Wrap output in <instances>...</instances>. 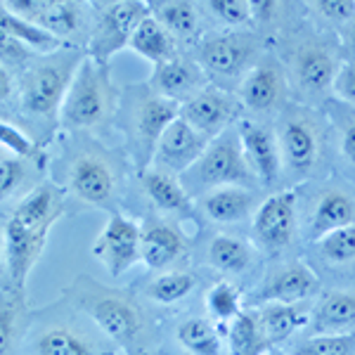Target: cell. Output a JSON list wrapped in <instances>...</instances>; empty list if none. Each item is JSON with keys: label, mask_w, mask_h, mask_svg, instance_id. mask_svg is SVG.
<instances>
[{"label": "cell", "mask_w": 355, "mask_h": 355, "mask_svg": "<svg viewBox=\"0 0 355 355\" xmlns=\"http://www.w3.org/2000/svg\"><path fill=\"white\" fill-rule=\"evenodd\" d=\"M64 214L62 194L53 185H38L15 206L5 225V266L17 294L26 287V277L41 259L48 234Z\"/></svg>", "instance_id": "6da1fadb"}, {"label": "cell", "mask_w": 355, "mask_h": 355, "mask_svg": "<svg viewBox=\"0 0 355 355\" xmlns=\"http://www.w3.org/2000/svg\"><path fill=\"white\" fill-rule=\"evenodd\" d=\"M73 303L93 320V324L114 346L123 351L142 348L145 341V318L128 294L100 287L90 277H78L69 289Z\"/></svg>", "instance_id": "7a4b0ae2"}, {"label": "cell", "mask_w": 355, "mask_h": 355, "mask_svg": "<svg viewBox=\"0 0 355 355\" xmlns=\"http://www.w3.org/2000/svg\"><path fill=\"white\" fill-rule=\"evenodd\" d=\"M116 110V93L110 73L90 57H83L69 85L60 121L67 128H100L107 125Z\"/></svg>", "instance_id": "3957f363"}, {"label": "cell", "mask_w": 355, "mask_h": 355, "mask_svg": "<svg viewBox=\"0 0 355 355\" xmlns=\"http://www.w3.org/2000/svg\"><path fill=\"white\" fill-rule=\"evenodd\" d=\"M282 173L289 180H306L318 173L324 157V125L311 110H289L275 130Z\"/></svg>", "instance_id": "277c9868"}, {"label": "cell", "mask_w": 355, "mask_h": 355, "mask_svg": "<svg viewBox=\"0 0 355 355\" xmlns=\"http://www.w3.org/2000/svg\"><path fill=\"white\" fill-rule=\"evenodd\" d=\"M254 180L256 178L244 159L242 142H239L234 125L218 137H214L199 157V162L187 173L180 175L182 185H192L199 192H209L225 185L249 187Z\"/></svg>", "instance_id": "5b68a950"}, {"label": "cell", "mask_w": 355, "mask_h": 355, "mask_svg": "<svg viewBox=\"0 0 355 355\" xmlns=\"http://www.w3.org/2000/svg\"><path fill=\"white\" fill-rule=\"evenodd\" d=\"M81 62V55H57L33 64L21 83V110L43 121L60 119L69 85Z\"/></svg>", "instance_id": "8992f818"}, {"label": "cell", "mask_w": 355, "mask_h": 355, "mask_svg": "<svg viewBox=\"0 0 355 355\" xmlns=\"http://www.w3.org/2000/svg\"><path fill=\"white\" fill-rule=\"evenodd\" d=\"M95 26L90 31L88 57L100 67L110 64V60L121 48H128V41L133 36L135 26L150 15V3H97Z\"/></svg>", "instance_id": "52a82bcc"}, {"label": "cell", "mask_w": 355, "mask_h": 355, "mask_svg": "<svg viewBox=\"0 0 355 355\" xmlns=\"http://www.w3.org/2000/svg\"><path fill=\"white\" fill-rule=\"evenodd\" d=\"M341 69L334 45L320 38H306L291 48L289 73L296 90L308 100H320L334 88V78Z\"/></svg>", "instance_id": "ba28073f"}, {"label": "cell", "mask_w": 355, "mask_h": 355, "mask_svg": "<svg viewBox=\"0 0 355 355\" xmlns=\"http://www.w3.org/2000/svg\"><path fill=\"white\" fill-rule=\"evenodd\" d=\"M259 55V38L249 31H230L211 36L199 45V67L218 81H234L249 73Z\"/></svg>", "instance_id": "9c48e42d"}, {"label": "cell", "mask_w": 355, "mask_h": 355, "mask_svg": "<svg viewBox=\"0 0 355 355\" xmlns=\"http://www.w3.org/2000/svg\"><path fill=\"white\" fill-rule=\"evenodd\" d=\"M289 97L287 69L277 57L263 55L239 81V105L254 114H272L282 110Z\"/></svg>", "instance_id": "30bf717a"}, {"label": "cell", "mask_w": 355, "mask_h": 355, "mask_svg": "<svg viewBox=\"0 0 355 355\" xmlns=\"http://www.w3.org/2000/svg\"><path fill=\"white\" fill-rule=\"evenodd\" d=\"M180 116V105L168 97H162L157 93H145L133 102L130 112V133H133L137 164L142 171H147V164L154 159L159 137L168 128L175 119Z\"/></svg>", "instance_id": "8fae6325"}, {"label": "cell", "mask_w": 355, "mask_h": 355, "mask_svg": "<svg viewBox=\"0 0 355 355\" xmlns=\"http://www.w3.org/2000/svg\"><path fill=\"white\" fill-rule=\"evenodd\" d=\"M254 234L263 249L272 254L289 249L299 234L296 194L291 190H279L263 199L254 214Z\"/></svg>", "instance_id": "7c38bea8"}, {"label": "cell", "mask_w": 355, "mask_h": 355, "mask_svg": "<svg viewBox=\"0 0 355 355\" xmlns=\"http://www.w3.org/2000/svg\"><path fill=\"white\" fill-rule=\"evenodd\" d=\"M140 239L142 227L135 220L125 218L123 214H112L105 230L97 234L93 254L112 277H121L140 261Z\"/></svg>", "instance_id": "4fadbf2b"}, {"label": "cell", "mask_w": 355, "mask_h": 355, "mask_svg": "<svg viewBox=\"0 0 355 355\" xmlns=\"http://www.w3.org/2000/svg\"><path fill=\"white\" fill-rule=\"evenodd\" d=\"M69 187L90 206H110L119 190L116 166L97 152L78 154L69 166Z\"/></svg>", "instance_id": "5bb4252c"}, {"label": "cell", "mask_w": 355, "mask_h": 355, "mask_svg": "<svg viewBox=\"0 0 355 355\" xmlns=\"http://www.w3.org/2000/svg\"><path fill=\"white\" fill-rule=\"evenodd\" d=\"M239 114V100L220 88H204L192 100L180 105V116L209 140L232 128Z\"/></svg>", "instance_id": "9a60e30c"}, {"label": "cell", "mask_w": 355, "mask_h": 355, "mask_svg": "<svg viewBox=\"0 0 355 355\" xmlns=\"http://www.w3.org/2000/svg\"><path fill=\"white\" fill-rule=\"evenodd\" d=\"M209 137H204L197 128H192L182 116H178L164 135L159 137L157 150H154V162L157 168L168 171L173 175H182L199 162V157L209 147Z\"/></svg>", "instance_id": "2e32d148"}, {"label": "cell", "mask_w": 355, "mask_h": 355, "mask_svg": "<svg viewBox=\"0 0 355 355\" xmlns=\"http://www.w3.org/2000/svg\"><path fill=\"white\" fill-rule=\"evenodd\" d=\"M234 128H237L244 159L249 164L251 173L261 185L272 187L282 178V162H279V147L275 130L266 128L259 121H249V119H242Z\"/></svg>", "instance_id": "e0dca14e"}, {"label": "cell", "mask_w": 355, "mask_h": 355, "mask_svg": "<svg viewBox=\"0 0 355 355\" xmlns=\"http://www.w3.org/2000/svg\"><path fill=\"white\" fill-rule=\"evenodd\" d=\"M320 294V279L313 268L301 261H289L284 266L272 268L263 279L256 303H303Z\"/></svg>", "instance_id": "ac0fdd59"}, {"label": "cell", "mask_w": 355, "mask_h": 355, "mask_svg": "<svg viewBox=\"0 0 355 355\" xmlns=\"http://www.w3.org/2000/svg\"><path fill=\"white\" fill-rule=\"evenodd\" d=\"M355 225V194L346 187H324L318 192L313 209L308 214L306 234L311 242H318L324 234Z\"/></svg>", "instance_id": "d6986e66"}, {"label": "cell", "mask_w": 355, "mask_h": 355, "mask_svg": "<svg viewBox=\"0 0 355 355\" xmlns=\"http://www.w3.org/2000/svg\"><path fill=\"white\" fill-rule=\"evenodd\" d=\"M150 85L152 93L168 97L178 105H185L187 100H192L194 95L206 88V73L199 67V62L175 55L173 60L154 67Z\"/></svg>", "instance_id": "ffe728a7"}, {"label": "cell", "mask_w": 355, "mask_h": 355, "mask_svg": "<svg viewBox=\"0 0 355 355\" xmlns=\"http://www.w3.org/2000/svg\"><path fill=\"white\" fill-rule=\"evenodd\" d=\"M33 351L36 355H114L116 348L100 343L71 322H53L36 334Z\"/></svg>", "instance_id": "44dd1931"}, {"label": "cell", "mask_w": 355, "mask_h": 355, "mask_svg": "<svg viewBox=\"0 0 355 355\" xmlns=\"http://www.w3.org/2000/svg\"><path fill=\"white\" fill-rule=\"evenodd\" d=\"M308 336L315 334H355V291L329 289L313 303Z\"/></svg>", "instance_id": "7402d4cb"}, {"label": "cell", "mask_w": 355, "mask_h": 355, "mask_svg": "<svg viewBox=\"0 0 355 355\" xmlns=\"http://www.w3.org/2000/svg\"><path fill=\"white\" fill-rule=\"evenodd\" d=\"M187 251V239L180 227L166 220H150L142 227L140 239V261L152 270H164L182 259Z\"/></svg>", "instance_id": "603a6c76"}, {"label": "cell", "mask_w": 355, "mask_h": 355, "mask_svg": "<svg viewBox=\"0 0 355 355\" xmlns=\"http://www.w3.org/2000/svg\"><path fill=\"white\" fill-rule=\"evenodd\" d=\"M199 206L209 220L218 223V225H234V223H242L251 214H256L259 202H256V194L251 187L225 185L204 192Z\"/></svg>", "instance_id": "cb8c5ba5"}, {"label": "cell", "mask_w": 355, "mask_h": 355, "mask_svg": "<svg viewBox=\"0 0 355 355\" xmlns=\"http://www.w3.org/2000/svg\"><path fill=\"white\" fill-rule=\"evenodd\" d=\"M311 308L303 303H261L256 306L259 313L261 327L266 339L270 341L275 348L277 343H284L291 339L294 334H299L301 329L308 327V320H311Z\"/></svg>", "instance_id": "d4e9b609"}, {"label": "cell", "mask_w": 355, "mask_h": 355, "mask_svg": "<svg viewBox=\"0 0 355 355\" xmlns=\"http://www.w3.org/2000/svg\"><path fill=\"white\" fill-rule=\"evenodd\" d=\"M142 190L150 197V202L164 214H190V194L180 178L162 168H147L142 171Z\"/></svg>", "instance_id": "484cf974"}, {"label": "cell", "mask_w": 355, "mask_h": 355, "mask_svg": "<svg viewBox=\"0 0 355 355\" xmlns=\"http://www.w3.org/2000/svg\"><path fill=\"white\" fill-rule=\"evenodd\" d=\"M206 261L223 275H242L256 263V249L234 234H216L206 246Z\"/></svg>", "instance_id": "4316f807"}, {"label": "cell", "mask_w": 355, "mask_h": 355, "mask_svg": "<svg viewBox=\"0 0 355 355\" xmlns=\"http://www.w3.org/2000/svg\"><path fill=\"white\" fill-rule=\"evenodd\" d=\"M128 48L140 57H145L147 62H152L154 67H159L175 57V38L150 12L135 26Z\"/></svg>", "instance_id": "83f0119b"}, {"label": "cell", "mask_w": 355, "mask_h": 355, "mask_svg": "<svg viewBox=\"0 0 355 355\" xmlns=\"http://www.w3.org/2000/svg\"><path fill=\"white\" fill-rule=\"evenodd\" d=\"M199 10L202 5L187 0H162L150 3V12L173 38H194L199 31Z\"/></svg>", "instance_id": "f1b7e54d"}, {"label": "cell", "mask_w": 355, "mask_h": 355, "mask_svg": "<svg viewBox=\"0 0 355 355\" xmlns=\"http://www.w3.org/2000/svg\"><path fill=\"white\" fill-rule=\"evenodd\" d=\"M227 341H230L232 355H268L272 351L270 341L263 334L256 308L254 311H242L232 320Z\"/></svg>", "instance_id": "f546056e"}, {"label": "cell", "mask_w": 355, "mask_h": 355, "mask_svg": "<svg viewBox=\"0 0 355 355\" xmlns=\"http://www.w3.org/2000/svg\"><path fill=\"white\" fill-rule=\"evenodd\" d=\"M85 10H88L85 5L71 3V0H50L38 26L64 43L67 38L78 36L85 28Z\"/></svg>", "instance_id": "4dcf8cb0"}, {"label": "cell", "mask_w": 355, "mask_h": 355, "mask_svg": "<svg viewBox=\"0 0 355 355\" xmlns=\"http://www.w3.org/2000/svg\"><path fill=\"white\" fill-rule=\"evenodd\" d=\"M175 339L190 355H220V334L206 318H187L178 324Z\"/></svg>", "instance_id": "1f68e13d"}, {"label": "cell", "mask_w": 355, "mask_h": 355, "mask_svg": "<svg viewBox=\"0 0 355 355\" xmlns=\"http://www.w3.org/2000/svg\"><path fill=\"white\" fill-rule=\"evenodd\" d=\"M0 28L5 33H10V36L19 38L31 50H38V53H55V50H60L64 45L55 36H50L48 31H43L41 26H33L24 19H19V17H15L12 12H8L3 5H0Z\"/></svg>", "instance_id": "d6a6232c"}, {"label": "cell", "mask_w": 355, "mask_h": 355, "mask_svg": "<svg viewBox=\"0 0 355 355\" xmlns=\"http://www.w3.org/2000/svg\"><path fill=\"white\" fill-rule=\"evenodd\" d=\"M197 289V277L190 272H164L157 279H152L147 284L145 294L147 299L154 303H162V306H173V303L187 299L192 291Z\"/></svg>", "instance_id": "836d02e7"}, {"label": "cell", "mask_w": 355, "mask_h": 355, "mask_svg": "<svg viewBox=\"0 0 355 355\" xmlns=\"http://www.w3.org/2000/svg\"><path fill=\"white\" fill-rule=\"evenodd\" d=\"M320 259L329 266H351L355 263V225L341 227L315 242Z\"/></svg>", "instance_id": "e575fe53"}, {"label": "cell", "mask_w": 355, "mask_h": 355, "mask_svg": "<svg viewBox=\"0 0 355 355\" xmlns=\"http://www.w3.org/2000/svg\"><path fill=\"white\" fill-rule=\"evenodd\" d=\"M291 355H355V334H315L294 346Z\"/></svg>", "instance_id": "d590c367"}, {"label": "cell", "mask_w": 355, "mask_h": 355, "mask_svg": "<svg viewBox=\"0 0 355 355\" xmlns=\"http://www.w3.org/2000/svg\"><path fill=\"white\" fill-rule=\"evenodd\" d=\"M206 308L218 322H232L242 313V294L230 282H218L206 294Z\"/></svg>", "instance_id": "8d00e7d4"}, {"label": "cell", "mask_w": 355, "mask_h": 355, "mask_svg": "<svg viewBox=\"0 0 355 355\" xmlns=\"http://www.w3.org/2000/svg\"><path fill=\"white\" fill-rule=\"evenodd\" d=\"M204 8L209 10L214 19L232 28H239L254 19L249 0H211V3H204Z\"/></svg>", "instance_id": "74e56055"}, {"label": "cell", "mask_w": 355, "mask_h": 355, "mask_svg": "<svg viewBox=\"0 0 355 355\" xmlns=\"http://www.w3.org/2000/svg\"><path fill=\"white\" fill-rule=\"evenodd\" d=\"M26 178H28V168L19 157L0 159V202L15 197L21 190Z\"/></svg>", "instance_id": "f35d334b"}, {"label": "cell", "mask_w": 355, "mask_h": 355, "mask_svg": "<svg viewBox=\"0 0 355 355\" xmlns=\"http://www.w3.org/2000/svg\"><path fill=\"white\" fill-rule=\"evenodd\" d=\"M308 10H313L322 19L341 21V24H351L355 19V0H313Z\"/></svg>", "instance_id": "ab89813d"}, {"label": "cell", "mask_w": 355, "mask_h": 355, "mask_svg": "<svg viewBox=\"0 0 355 355\" xmlns=\"http://www.w3.org/2000/svg\"><path fill=\"white\" fill-rule=\"evenodd\" d=\"M336 130H339V150L348 164L355 166V107L336 114Z\"/></svg>", "instance_id": "60d3db41"}, {"label": "cell", "mask_w": 355, "mask_h": 355, "mask_svg": "<svg viewBox=\"0 0 355 355\" xmlns=\"http://www.w3.org/2000/svg\"><path fill=\"white\" fill-rule=\"evenodd\" d=\"M0 145H5L8 150H12L19 159H33L38 154V147L33 145L28 137L21 133L19 128L8 123H0Z\"/></svg>", "instance_id": "b9f144b4"}, {"label": "cell", "mask_w": 355, "mask_h": 355, "mask_svg": "<svg viewBox=\"0 0 355 355\" xmlns=\"http://www.w3.org/2000/svg\"><path fill=\"white\" fill-rule=\"evenodd\" d=\"M31 57V48L26 43H21L19 38L10 36L0 28V64L3 67H15L24 64Z\"/></svg>", "instance_id": "7bdbcfd3"}, {"label": "cell", "mask_w": 355, "mask_h": 355, "mask_svg": "<svg viewBox=\"0 0 355 355\" xmlns=\"http://www.w3.org/2000/svg\"><path fill=\"white\" fill-rule=\"evenodd\" d=\"M17 327V306L12 299L0 296V355H5L12 346Z\"/></svg>", "instance_id": "ee69618b"}, {"label": "cell", "mask_w": 355, "mask_h": 355, "mask_svg": "<svg viewBox=\"0 0 355 355\" xmlns=\"http://www.w3.org/2000/svg\"><path fill=\"white\" fill-rule=\"evenodd\" d=\"M331 90H334V95L346 102L348 107H355V60L348 62V64H341Z\"/></svg>", "instance_id": "f6af8a7d"}, {"label": "cell", "mask_w": 355, "mask_h": 355, "mask_svg": "<svg viewBox=\"0 0 355 355\" xmlns=\"http://www.w3.org/2000/svg\"><path fill=\"white\" fill-rule=\"evenodd\" d=\"M289 10H294L289 3H251L254 19H259L261 24H277L287 17Z\"/></svg>", "instance_id": "bcb514c9"}, {"label": "cell", "mask_w": 355, "mask_h": 355, "mask_svg": "<svg viewBox=\"0 0 355 355\" xmlns=\"http://www.w3.org/2000/svg\"><path fill=\"white\" fill-rule=\"evenodd\" d=\"M12 90H15L12 73L8 71V67L0 64V105L10 100V95H12Z\"/></svg>", "instance_id": "7dc6e473"}, {"label": "cell", "mask_w": 355, "mask_h": 355, "mask_svg": "<svg viewBox=\"0 0 355 355\" xmlns=\"http://www.w3.org/2000/svg\"><path fill=\"white\" fill-rule=\"evenodd\" d=\"M346 45H348V50L355 55V19L351 21V24H346Z\"/></svg>", "instance_id": "c3c4849f"}, {"label": "cell", "mask_w": 355, "mask_h": 355, "mask_svg": "<svg viewBox=\"0 0 355 355\" xmlns=\"http://www.w3.org/2000/svg\"><path fill=\"white\" fill-rule=\"evenodd\" d=\"M5 259V234H0V270H3V261Z\"/></svg>", "instance_id": "681fc988"}, {"label": "cell", "mask_w": 355, "mask_h": 355, "mask_svg": "<svg viewBox=\"0 0 355 355\" xmlns=\"http://www.w3.org/2000/svg\"><path fill=\"white\" fill-rule=\"evenodd\" d=\"M268 355H289V353H282V351H275V348H272V351H270V353H268Z\"/></svg>", "instance_id": "f907efd6"}]
</instances>
